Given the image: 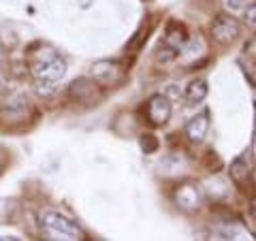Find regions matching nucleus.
<instances>
[{"label": "nucleus", "instance_id": "obj_12", "mask_svg": "<svg viewBox=\"0 0 256 241\" xmlns=\"http://www.w3.org/2000/svg\"><path fill=\"white\" fill-rule=\"evenodd\" d=\"M228 175L235 184H244L248 178H250V166H248L246 158H235L228 166Z\"/></svg>", "mask_w": 256, "mask_h": 241}, {"label": "nucleus", "instance_id": "obj_11", "mask_svg": "<svg viewBox=\"0 0 256 241\" xmlns=\"http://www.w3.org/2000/svg\"><path fill=\"white\" fill-rule=\"evenodd\" d=\"M207 82L205 79H192V82L186 86V92H184V98H186L188 105H198V102L205 100L207 96Z\"/></svg>", "mask_w": 256, "mask_h": 241}, {"label": "nucleus", "instance_id": "obj_6", "mask_svg": "<svg viewBox=\"0 0 256 241\" xmlns=\"http://www.w3.org/2000/svg\"><path fill=\"white\" fill-rule=\"evenodd\" d=\"M28 109V98L20 92H9L0 96V118H24Z\"/></svg>", "mask_w": 256, "mask_h": 241}, {"label": "nucleus", "instance_id": "obj_7", "mask_svg": "<svg viewBox=\"0 0 256 241\" xmlns=\"http://www.w3.org/2000/svg\"><path fill=\"white\" fill-rule=\"evenodd\" d=\"M186 139L192 143V146H201L205 141L207 132H210V111H201L186 124Z\"/></svg>", "mask_w": 256, "mask_h": 241}, {"label": "nucleus", "instance_id": "obj_13", "mask_svg": "<svg viewBox=\"0 0 256 241\" xmlns=\"http://www.w3.org/2000/svg\"><path fill=\"white\" fill-rule=\"evenodd\" d=\"M178 56H180L178 50H173V47L160 43L158 52H156V60H158L160 64H169V62H173V60H178Z\"/></svg>", "mask_w": 256, "mask_h": 241}, {"label": "nucleus", "instance_id": "obj_2", "mask_svg": "<svg viewBox=\"0 0 256 241\" xmlns=\"http://www.w3.org/2000/svg\"><path fill=\"white\" fill-rule=\"evenodd\" d=\"M41 224L47 232L56 235L54 239H84V230L60 212H52V210L43 212Z\"/></svg>", "mask_w": 256, "mask_h": 241}, {"label": "nucleus", "instance_id": "obj_9", "mask_svg": "<svg viewBox=\"0 0 256 241\" xmlns=\"http://www.w3.org/2000/svg\"><path fill=\"white\" fill-rule=\"evenodd\" d=\"M186 41H188V32H186V28H184V24H180V22H169V26H166V30H164L162 43L169 45V47H173V50L182 52L184 45H186Z\"/></svg>", "mask_w": 256, "mask_h": 241}, {"label": "nucleus", "instance_id": "obj_17", "mask_svg": "<svg viewBox=\"0 0 256 241\" xmlns=\"http://www.w3.org/2000/svg\"><path fill=\"white\" fill-rule=\"evenodd\" d=\"M244 15V22H246V26H250V28H256V2H250L246 6V9L242 11Z\"/></svg>", "mask_w": 256, "mask_h": 241}, {"label": "nucleus", "instance_id": "obj_14", "mask_svg": "<svg viewBox=\"0 0 256 241\" xmlns=\"http://www.w3.org/2000/svg\"><path fill=\"white\" fill-rule=\"evenodd\" d=\"M252 0H222V4H224V11L230 13V15H237V13H242L248 4H250Z\"/></svg>", "mask_w": 256, "mask_h": 241}, {"label": "nucleus", "instance_id": "obj_20", "mask_svg": "<svg viewBox=\"0 0 256 241\" xmlns=\"http://www.w3.org/2000/svg\"><path fill=\"white\" fill-rule=\"evenodd\" d=\"M2 60H4V47L0 45V62H2Z\"/></svg>", "mask_w": 256, "mask_h": 241}, {"label": "nucleus", "instance_id": "obj_15", "mask_svg": "<svg viewBox=\"0 0 256 241\" xmlns=\"http://www.w3.org/2000/svg\"><path fill=\"white\" fill-rule=\"evenodd\" d=\"M34 90L38 96H52L56 92V82H47V79H36Z\"/></svg>", "mask_w": 256, "mask_h": 241}, {"label": "nucleus", "instance_id": "obj_18", "mask_svg": "<svg viewBox=\"0 0 256 241\" xmlns=\"http://www.w3.org/2000/svg\"><path fill=\"white\" fill-rule=\"evenodd\" d=\"M250 154H252V160L256 162V126H254V136H252V148H250Z\"/></svg>", "mask_w": 256, "mask_h": 241}, {"label": "nucleus", "instance_id": "obj_16", "mask_svg": "<svg viewBox=\"0 0 256 241\" xmlns=\"http://www.w3.org/2000/svg\"><path fill=\"white\" fill-rule=\"evenodd\" d=\"M139 143H141V150L146 152V154H154V152L158 150V139L154 134H141Z\"/></svg>", "mask_w": 256, "mask_h": 241}, {"label": "nucleus", "instance_id": "obj_8", "mask_svg": "<svg viewBox=\"0 0 256 241\" xmlns=\"http://www.w3.org/2000/svg\"><path fill=\"white\" fill-rule=\"evenodd\" d=\"M92 75H94L96 82L102 84V86L114 84V82L120 79V66L116 62H111V60H100V62H96L92 66Z\"/></svg>", "mask_w": 256, "mask_h": 241}, {"label": "nucleus", "instance_id": "obj_5", "mask_svg": "<svg viewBox=\"0 0 256 241\" xmlns=\"http://www.w3.org/2000/svg\"><path fill=\"white\" fill-rule=\"evenodd\" d=\"M175 203H178L184 212H194L201 207L203 203V190L198 184H182V186L178 188V192H175Z\"/></svg>", "mask_w": 256, "mask_h": 241}, {"label": "nucleus", "instance_id": "obj_4", "mask_svg": "<svg viewBox=\"0 0 256 241\" xmlns=\"http://www.w3.org/2000/svg\"><path fill=\"white\" fill-rule=\"evenodd\" d=\"M171 100L166 98L164 94H154L152 98L148 100V107H146V116H148V122L152 126H164L171 118Z\"/></svg>", "mask_w": 256, "mask_h": 241}, {"label": "nucleus", "instance_id": "obj_19", "mask_svg": "<svg viewBox=\"0 0 256 241\" xmlns=\"http://www.w3.org/2000/svg\"><path fill=\"white\" fill-rule=\"evenodd\" d=\"M250 212H252V216L256 218V196L252 198V203H250Z\"/></svg>", "mask_w": 256, "mask_h": 241}, {"label": "nucleus", "instance_id": "obj_1", "mask_svg": "<svg viewBox=\"0 0 256 241\" xmlns=\"http://www.w3.org/2000/svg\"><path fill=\"white\" fill-rule=\"evenodd\" d=\"M30 73L34 75V79L60 82L66 75V62L52 47H41L38 52H34V58L30 62Z\"/></svg>", "mask_w": 256, "mask_h": 241}, {"label": "nucleus", "instance_id": "obj_3", "mask_svg": "<svg viewBox=\"0 0 256 241\" xmlns=\"http://www.w3.org/2000/svg\"><path fill=\"white\" fill-rule=\"evenodd\" d=\"M239 34H242V24L230 13H222L218 18H214L210 26V36L218 45H230L233 41H237Z\"/></svg>", "mask_w": 256, "mask_h": 241}, {"label": "nucleus", "instance_id": "obj_10", "mask_svg": "<svg viewBox=\"0 0 256 241\" xmlns=\"http://www.w3.org/2000/svg\"><path fill=\"white\" fill-rule=\"evenodd\" d=\"M68 96L73 100H90L96 96V86L92 82H88V79H75L68 86Z\"/></svg>", "mask_w": 256, "mask_h": 241}]
</instances>
